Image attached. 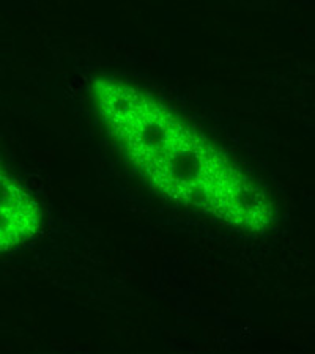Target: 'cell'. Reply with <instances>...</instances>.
I'll list each match as a JSON object with an SVG mask.
<instances>
[{
  "label": "cell",
  "mask_w": 315,
  "mask_h": 354,
  "mask_svg": "<svg viewBox=\"0 0 315 354\" xmlns=\"http://www.w3.org/2000/svg\"><path fill=\"white\" fill-rule=\"evenodd\" d=\"M93 98L107 129L159 191L235 225L260 228L270 211L243 174L196 129L139 88L96 79Z\"/></svg>",
  "instance_id": "cell-1"
},
{
  "label": "cell",
  "mask_w": 315,
  "mask_h": 354,
  "mask_svg": "<svg viewBox=\"0 0 315 354\" xmlns=\"http://www.w3.org/2000/svg\"><path fill=\"white\" fill-rule=\"evenodd\" d=\"M38 225V213L30 197L19 185L3 178V248L24 241Z\"/></svg>",
  "instance_id": "cell-2"
}]
</instances>
